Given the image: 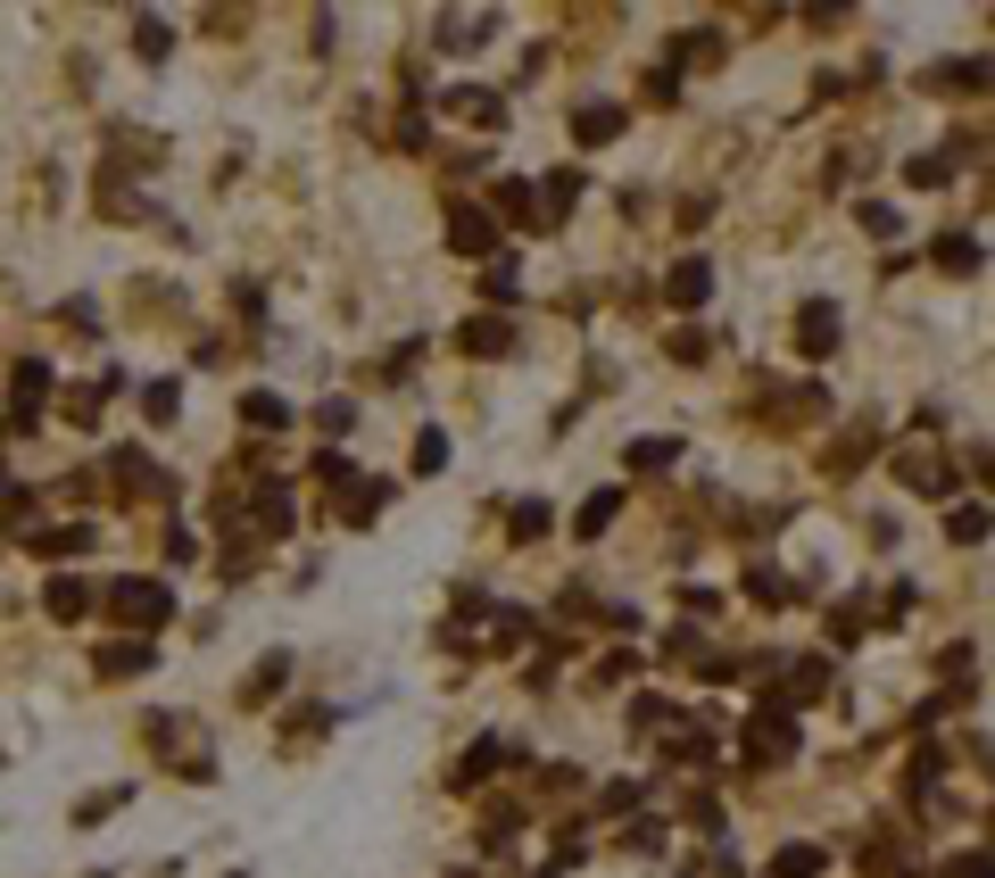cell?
<instances>
[{
	"label": "cell",
	"mask_w": 995,
	"mask_h": 878,
	"mask_svg": "<svg viewBox=\"0 0 995 878\" xmlns=\"http://www.w3.org/2000/svg\"><path fill=\"white\" fill-rule=\"evenodd\" d=\"M109 614L133 622V630H150V622L174 614V597H167V580H109Z\"/></svg>",
	"instance_id": "1"
},
{
	"label": "cell",
	"mask_w": 995,
	"mask_h": 878,
	"mask_svg": "<svg viewBox=\"0 0 995 878\" xmlns=\"http://www.w3.org/2000/svg\"><path fill=\"white\" fill-rule=\"evenodd\" d=\"M747 754H755V763H789V754H796V721H789V705H771V696H764V712L747 721Z\"/></svg>",
	"instance_id": "2"
},
{
	"label": "cell",
	"mask_w": 995,
	"mask_h": 878,
	"mask_svg": "<svg viewBox=\"0 0 995 878\" xmlns=\"http://www.w3.org/2000/svg\"><path fill=\"white\" fill-rule=\"evenodd\" d=\"M498 34V9H465V18H440V50H482Z\"/></svg>",
	"instance_id": "3"
},
{
	"label": "cell",
	"mask_w": 995,
	"mask_h": 878,
	"mask_svg": "<svg viewBox=\"0 0 995 878\" xmlns=\"http://www.w3.org/2000/svg\"><path fill=\"white\" fill-rule=\"evenodd\" d=\"M489 241H498V225H489L482 207H449V249H465V258H489Z\"/></svg>",
	"instance_id": "4"
},
{
	"label": "cell",
	"mask_w": 995,
	"mask_h": 878,
	"mask_svg": "<svg viewBox=\"0 0 995 878\" xmlns=\"http://www.w3.org/2000/svg\"><path fill=\"white\" fill-rule=\"evenodd\" d=\"M705 290H714V265H705V258H680L672 282H664V299H672V307H705Z\"/></svg>",
	"instance_id": "5"
},
{
	"label": "cell",
	"mask_w": 995,
	"mask_h": 878,
	"mask_svg": "<svg viewBox=\"0 0 995 878\" xmlns=\"http://www.w3.org/2000/svg\"><path fill=\"white\" fill-rule=\"evenodd\" d=\"M622 125H631V116H622L614 100H589V109L573 116V133H581V150H606V141H614Z\"/></svg>",
	"instance_id": "6"
},
{
	"label": "cell",
	"mask_w": 995,
	"mask_h": 878,
	"mask_svg": "<svg viewBox=\"0 0 995 878\" xmlns=\"http://www.w3.org/2000/svg\"><path fill=\"white\" fill-rule=\"evenodd\" d=\"M796 349H805V356H829V349H838V307L813 299L805 316H796Z\"/></svg>",
	"instance_id": "7"
},
{
	"label": "cell",
	"mask_w": 995,
	"mask_h": 878,
	"mask_svg": "<svg viewBox=\"0 0 995 878\" xmlns=\"http://www.w3.org/2000/svg\"><path fill=\"white\" fill-rule=\"evenodd\" d=\"M449 116H465V125H507V109H498V92H482V83H465V92L440 100Z\"/></svg>",
	"instance_id": "8"
},
{
	"label": "cell",
	"mask_w": 995,
	"mask_h": 878,
	"mask_svg": "<svg viewBox=\"0 0 995 878\" xmlns=\"http://www.w3.org/2000/svg\"><path fill=\"white\" fill-rule=\"evenodd\" d=\"M158 663V647H142V638H125V647H100V680H133V672H150Z\"/></svg>",
	"instance_id": "9"
},
{
	"label": "cell",
	"mask_w": 995,
	"mask_h": 878,
	"mask_svg": "<svg viewBox=\"0 0 995 878\" xmlns=\"http://www.w3.org/2000/svg\"><path fill=\"white\" fill-rule=\"evenodd\" d=\"M498 763H515V746H507V738H482V746H473L465 763L449 771V779H456V787H473V779H489V771H498Z\"/></svg>",
	"instance_id": "10"
},
{
	"label": "cell",
	"mask_w": 995,
	"mask_h": 878,
	"mask_svg": "<svg viewBox=\"0 0 995 878\" xmlns=\"http://www.w3.org/2000/svg\"><path fill=\"white\" fill-rule=\"evenodd\" d=\"M829 870V845H780L771 854V878H822Z\"/></svg>",
	"instance_id": "11"
},
{
	"label": "cell",
	"mask_w": 995,
	"mask_h": 878,
	"mask_svg": "<svg viewBox=\"0 0 995 878\" xmlns=\"http://www.w3.org/2000/svg\"><path fill=\"white\" fill-rule=\"evenodd\" d=\"M42 605H50L58 622H83V614H92V580H50V589H42Z\"/></svg>",
	"instance_id": "12"
},
{
	"label": "cell",
	"mask_w": 995,
	"mask_h": 878,
	"mask_svg": "<svg viewBox=\"0 0 995 878\" xmlns=\"http://www.w3.org/2000/svg\"><path fill=\"white\" fill-rule=\"evenodd\" d=\"M987 531H995V514H987V505H971V498H962L954 514H946V539H954V547H979Z\"/></svg>",
	"instance_id": "13"
},
{
	"label": "cell",
	"mask_w": 995,
	"mask_h": 878,
	"mask_svg": "<svg viewBox=\"0 0 995 878\" xmlns=\"http://www.w3.org/2000/svg\"><path fill=\"white\" fill-rule=\"evenodd\" d=\"M622 514V489H598V498H581V514H573V531H581V539H598L606 523H614Z\"/></svg>",
	"instance_id": "14"
},
{
	"label": "cell",
	"mask_w": 995,
	"mask_h": 878,
	"mask_svg": "<svg viewBox=\"0 0 995 878\" xmlns=\"http://www.w3.org/2000/svg\"><path fill=\"white\" fill-rule=\"evenodd\" d=\"M822 688H829V663H796V672H789V696H771V705H813Z\"/></svg>",
	"instance_id": "15"
},
{
	"label": "cell",
	"mask_w": 995,
	"mask_h": 878,
	"mask_svg": "<svg viewBox=\"0 0 995 878\" xmlns=\"http://www.w3.org/2000/svg\"><path fill=\"white\" fill-rule=\"evenodd\" d=\"M938 265H946V274H979V241H971V232H946V241H938Z\"/></svg>",
	"instance_id": "16"
},
{
	"label": "cell",
	"mask_w": 995,
	"mask_h": 878,
	"mask_svg": "<svg viewBox=\"0 0 995 878\" xmlns=\"http://www.w3.org/2000/svg\"><path fill=\"white\" fill-rule=\"evenodd\" d=\"M241 423H258V431H282V423H291V407H282V398H265V390H249V398H241Z\"/></svg>",
	"instance_id": "17"
},
{
	"label": "cell",
	"mask_w": 995,
	"mask_h": 878,
	"mask_svg": "<svg viewBox=\"0 0 995 878\" xmlns=\"http://www.w3.org/2000/svg\"><path fill=\"white\" fill-rule=\"evenodd\" d=\"M42 398H50V374H42V365H18V423L42 414Z\"/></svg>",
	"instance_id": "18"
},
{
	"label": "cell",
	"mask_w": 995,
	"mask_h": 878,
	"mask_svg": "<svg viewBox=\"0 0 995 878\" xmlns=\"http://www.w3.org/2000/svg\"><path fill=\"white\" fill-rule=\"evenodd\" d=\"M747 597H755V605H789L796 589H789L780 572H771V563H755V572H747Z\"/></svg>",
	"instance_id": "19"
},
{
	"label": "cell",
	"mask_w": 995,
	"mask_h": 878,
	"mask_svg": "<svg viewBox=\"0 0 995 878\" xmlns=\"http://www.w3.org/2000/svg\"><path fill=\"white\" fill-rule=\"evenodd\" d=\"M282 680H291V654H265L258 672H249V705H265V696H274Z\"/></svg>",
	"instance_id": "20"
},
{
	"label": "cell",
	"mask_w": 995,
	"mask_h": 878,
	"mask_svg": "<svg viewBox=\"0 0 995 878\" xmlns=\"http://www.w3.org/2000/svg\"><path fill=\"white\" fill-rule=\"evenodd\" d=\"M622 456H631L638 472H664V465H672V456H680V440H631V448H622Z\"/></svg>",
	"instance_id": "21"
},
{
	"label": "cell",
	"mask_w": 995,
	"mask_h": 878,
	"mask_svg": "<svg viewBox=\"0 0 995 878\" xmlns=\"http://www.w3.org/2000/svg\"><path fill=\"white\" fill-rule=\"evenodd\" d=\"M507 340H515V332H507V323H489V316L465 323V349H473V356H507Z\"/></svg>",
	"instance_id": "22"
},
{
	"label": "cell",
	"mask_w": 995,
	"mask_h": 878,
	"mask_svg": "<svg viewBox=\"0 0 995 878\" xmlns=\"http://www.w3.org/2000/svg\"><path fill=\"white\" fill-rule=\"evenodd\" d=\"M507 531H515L523 547H531V539H547V505H540V498H523V505L507 514Z\"/></svg>",
	"instance_id": "23"
},
{
	"label": "cell",
	"mask_w": 995,
	"mask_h": 878,
	"mask_svg": "<svg viewBox=\"0 0 995 878\" xmlns=\"http://www.w3.org/2000/svg\"><path fill=\"white\" fill-rule=\"evenodd\" d=\"M581 199V167H564V174H547V216H564V207Z\"/></svg>",
	"instance_id": "24"
},
{
	"label": "cell",
	"mask_w": 995,
	"mask_h": 878,
	"mask_svg": "<svg viewBox=\"0 0 995 878\" xmlns=\"http://www.w3.org/2000/svg\"><path fill=\"white\" fill-rule=\"evenodd\" d=\"M76 547H92V531H83V523H76V531H42L34 556H76Z\"/></svg>",
	"instance_id": "25"
},
{
	"label": "cell",
	"mask_w": 995,
	"mask_h": 878,
	"mask_svg": "<svg viewBox=\"0 0 995 878\" xmlns=\"http://www.w3.org/2000/svg\"><path fill=\"white\" fill-rule=\"evenodd\" d=\"M167 42H174V25H158V18L133 25V50H142V58H167Z\"/></svg>",
	"instance_id": "26"
},
{
	"label": "cell",
	"mask_w": 995,
	"mask_h": 878,
	"mask_svg": "<svg viewBox=\"0 0 995 878\" xmlns=\"http://www.w3.org/2000/svg\"><path fill=\"white\" fill-rule=\"evenodd\" d=\"M498 207H507L515 225H531V216H540V199H531V183H498Z\"/></svg>",
	"instance_id": "27"
},
{
	"label": "cell",
	"mask_w": 995,
	"mask_h": 878,
	"mask_svg": "<svg viewBox=\"0 0 995 878\" xmlns=\"http://www.w3.org/2000/svg\"><path fill=\"white\" fill-rule=\"evenodd\" d=\"M449 465V431H423V440H415V472H440Z\"/></svg>",
	"instance_id": "28"
},
{
	"label": "cell",
	"mask_w": 995,
	"mask_h": 878,
	"mask_svg": "<svg viewBox=\"0 0 995 878\" xmlns=\"http://www.w3.org/2000/svg\"><path fill=\"white\" fill-rule=\"evenodd\" d=\"M631 721L638 729H664V721H672V705H664V696H631Z\"/></svg>",
	"instance_id": "29"
},
{
	"label": "cell",
	"mask_w": 995,
	"mask_h": 878,
	"mask_svg": "<svg viewBox=\"0 0 995 878\" xmlns=\"http://www.w3.org/2000/svg\"><path fill=\"white\" fill-rule=\"evenodd\" d=\"M531 638V614H515V605H498V647H523Z\"/></svg>",
	"instance_id": "30"
},
{
	"label": "cell",
	"mask_w": 995,
	"mask_h": 878,
	"mask_svg": "<svg viewBox=\"0 0 995 878\" xmlns=\"http://www.w3.org/2000/svg\"><path fill=\"white\" fill-rule=\"evenodd\" d=\"M863 232H904L896 207H887V199H863Z\"/></svg>",
	"instance_id": "31"
},
{
	"label": "cell",
	"mask_w": 995,
	"mask_h": 878,
	"mask_svg": "<svg viewBox=\"0 0 995 878\" xmlns=\"http://www.w3.org/2000/svg\"><path fill=\"white\" fill-rule=\"evenodd\" d=\"M855 630H863V614H855V605H838V614H829V647H846Z\"/></svg>",
	"instance_id": "32"
},
{
	"label": "cell",
	"mask_w": 995,
	"mask_h": 878,
	"mask_svg": "<svg viewBox=\"0 0 995 878\" xmlns=\"http://www.w3.org/2000/svg\"><path fill=\"white\" fill-rule=\"evenodd\" d=\"M913 183H920V191H938V183H946V158H938V150L913 158Z\"/></svg>",
	"instance_id": "33"
},
{
	"label": "cell",
	"mask_w": 995,
	"mask_h": 878,
	"mask_svg": "<svg viewBox=\"0 0 995 878\" xmlns=\"http://www.w3.org/2000/svg\"><path fill=\"white\" fill-rule=\"evenodd\" d=\"M174 407H183V390H174V381H150V414H158V423H167Z\"/></svg>",
	"instance_id": "34"
}]
</instances>
